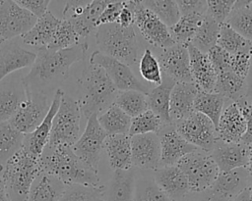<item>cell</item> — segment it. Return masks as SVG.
<instances>
[{"instance_id": "cell-62", "label": "cell", "mask_w": 252, "mask_h": 201, "mask_svg": "<svg viewBox=\"0 0 252 201\" xmlns=\"http://www.w3.org/2000/svg\"><path fill=\"white\" fill-rule=\"evenodd\" d=\"M0 169H1V165H0Z\"/></svg>"}, {"instance_id": "cell-43", "label": "cell", "mask_w": 252, "mask_h": 201, "mask_svg": "<svg viewBox=\"0 0 252 201\" xmlns=\"http://www.w3.org/2000/svg\"><path fill=\"white\" fill-rule=\"evenodd\" d=\"M80 39L81 37L78 35L71 23L62 19L57 26L51 42L45 48L50 51L67 49L80 43Z\"/></svg>"}, {"instance_id": "cell-38", "label": "cell", "mask_w": 252, "mask_h": 201, "mask_svg": "<svg viewBox=\"0 0 252 201\" xmlns=\"http://www.w3.org/2000/svg\"><path fill=\"white\" fill-rule=\"evenodd\" d=\"M217 45L231 55L252 53V42L241 36L225 23L220 25Z\"/></svg>"}, {"instance_id": "cell-32", "label": "cell", "mask_w": 252, "mask_h": 201, "mask_svg": "<svg viewBox=\"0 0 252 201\" xmlns=\"http://www.w3.org/2000/svg\"><path fill=\"white\" fill-rule=\"evenodd\" d=\"M214 92L222 96L226 101L236 102L238 99L245 97L246 79L231 71L220 73L217 75Z\"/></svg>"}, {"instance_id": "cell-57", "label": "cell", "mask_w": 252, "mask_h": 201, "mask_svg": "<svg viewBox=\"0 0 252 201\" xmlns=\"http://www.w3.org/2000/svg\"><path fill=\"white\" fill-rule=\"evenodd\" d=\"M229 201H250V188L247 186L245 189H243L239 194L234 196Z\"/></svg>"}, {"instance_id": "cell-2", "label": "cell", "mask_w": 252, "mask_h": 201, "mask_svg": "<svg viewBox=\"0 0 252 201\" xmlns=\"http://www.w3.org/2000/svg\"><path fill=\"white\" fill-rule=\"evenodd\" d=\"M39 161L41 172L56 176L66 185H101L98 172L86 165L71 147L51 148L46 145Z\"/></svg>"}, {"instance_id": "cell-60", "label": "cell", "mask_w": 252, "mask_h": 201, "mask_svg": "<svg viewBox=\"0 0 252 201\" xmlns=\"http://www.w3.org/2000/svg\"><path fill=\"white\" fill-rule=\"evenodd\" d=\"M249 188H250V201H252V184L249 185Z\"/></svg>"}, {"instance_id": "cell-47", "label": "cell", "mask_w": 252, "mask_h": 201, "mask_svg": "<svg viewBox=\"0 0 252 201\" xmlns=\"http://www.w3.org/2000/svg\"><path fill=\"white\" fill-rule=\"evenodd\" d=\"M234 2L232 0H209L207 1V14L221 25L232 11Z\"/></svg>"}, {"instance_id": "cell-50", "label": "cell", "mask_w": 252, "mask_h": 201, "mask_svg": "<svg viewBox=\"0 0 252 201\" xmlns=\"http://www.w3.org/2000/svg\"><path fill=\"white\" fill-rule=\"evenodd\" d=\"M251 57L252 53H237L232 55L230 54L229 70L237 75L241 76L242 78L246 79L250 70Z\"/></svg>"}, {"instance_id": "cell-13", "label": "cell", "mask_w": 252, "mask_h": 201, "mask_svg": "<svg viewBox=\"0 0 252 201\" xmlns=\"http://www.w3.org/2000/svg\"><path fill=\"white\" fill-rule=\"evenodd\" d=\"M36 20L16 1H0V45L26 33Z\"/></svg>"}, {"instance_id": "cell-52", "label": "cell", "mask_w": 252, "mask_h": 201, "mask_svg": "<svg viewBox=\"0 0 252 201\" xmlns=\"http://www.w3.org/2000/svg\"><path fill=\"white\" fill-rule=\"evenodd\" d=\"M180 16L189 14L205 15L207 13V1L203 0H179L176 1Z\"/></svg>"}, {"instance_id": "cell-27", "label": "cell", "mask_w": 252, "mask_h": 201, "mask_svg": "<svg viewBox=\"0 0 252 201\" xmlns=\"http://www.w3.org/2000/svg\"><path fill=\"white\" fill-rule=\"evenodd\" d=\"M248 177L249 175L245 168H238L228 172L220 173L209 189L229 201L249 186Z\"/></svg>"}, {"instance_id": "cell-6", "label": "cell", "mask_w": 252, "mask_h": 201, "mask_svg": "<svg viewBox=\"0 0 252 201\" xmlns=\"http://www.w3.org/2000/svg\"><path fill=\"white\" fill-rule=\"evenodd\" d=\"M81 114L77 100L64 93L52 121L47 146L72 147L80 137Z\"/></svg>"}, {"instance_id": "cell-1", "label": "cell", "mask_w": 252, "mask_h": 201, "mask_svg": "<svg viewBox=\"0 0 252 201\" xmlns=\"http://www.w3.org/2000/svg\"><path fill=\"white\" fill-rule=\"evenodd\" d=\"M88 49L87 41L59 51H50L45 47L36 49L35 61L22 79L25 88L48 94L67 79L72 65L84 60Z\"/></svg>"}, {"instance_id": "cell-31", "label": "cell", "mask_w": 252, "mask_h": 201, "mask_svg": "<svg viewBox=\"0 0 252 201\" xmlns=\"http://www.w3.org/2000/svg\"><path fill=\"white\" fill-rule=\"evenodd\" d=\"M136 180L133 168L115 170L107 190L105 201H134Z\"/></svg>"}, {"instance_id": "cell-16", "label": "cell", "mask_w": 252, "mask_h": 201, "mask_svg": "<svg viewBox=\"0 0 252 201\" xmlns=\"http://www.w3.org/2000/svg\"><path fill=\"white\" fill-rule=\"evenodd\" d=\"M160 144L159 167L176 165L180 159L196 151L194 145L188 143L175 129L172 124L163 125L157 132Z\"/></svg>"}, {"instance_id": "cell-3", "label": "cell", "mask_w": 252, "mask_h": 201, "mask_svg": "<svg viewBox=\"0 0 252 201\" xmlns=\"http://www.w3.org/2000/svg\"><path fill=\"white\" fill-rule=\"evenodd\" d=\"M78 84L81 95L77 102L81 113L87 119L93 114L99 115L109 108L119 93L105 71L91 63L85 66Z\"/></svg>"}, {"instance_id": "cell-37", "label": "cell", "mask_w": 252, "mask_h": 201, "mask_svg": "<svg viewBox=\"0 0 252 201\" xmlns=\"http://www.w3.org/2000/svg\"><path fill=\"white\" fill-rule=\"evenodd\" d=\"M220 28V25L206 13L201 25L199 26L190 44H192L202 53L207 54L214 46L217 45Z\"/></svg>"}, {"instance_id": "cell-30", "label": "cell", "mask_w": 252, "mask_h": 201, "mask_svg": "<svg viewBox=\"0 0 252 201\" xmlns=\"http://www.w3.org/2000/svg\"><path fill=\"white\" fill-rule=\"evenodd\" d=\"M176 82L165 75H162V81L147 93L149 110L158 115L164 125L171 124L169 118V99L171 90Z\"/></svg>"}, {"instance_id": "cell-28", "label": "cell", "mask_w": 252, "mask_h": 201, "mask_svg": "<svg viewBox=\"0 0 252 201\" xmlns=\"http://www.w3.org/2000/svg\"><path fill=\"white\" fill-rule=\"evenodd\" d=\"M104 149L109 165L113 171L129 170L132 167L131 137L128 134L108 135L104 142Z\"/></svg>"}, {"instance_id": "cell-17", "label": "cell", "mask_w": 252, "mask_h": 201, "mask_svg": "<svg viewBox=\"0 0 252 201\" xmlns=\"http://www.w3.org/2000/svg\"><path fill=\"white\" fill-rule=\"evenodd\" d=\"M132 167L157 170L160 164V144L157 133L139 134L131 137Z\"/></svg>"}, {"instance_id": "cell-15", "label": "cell", "mask_w": 252, "mask_h": 201, "mask_svg": "<svg viewBox=\"0 0 252 201\" xmlns=\"http://www.w3.org/2000/svg\"><path fill=\"white\" fill-rule=\"evenodd\" d=\"M158 61L162 75L172 78L175 82H191L190 60L187 45L175 43L161 49Z\"/></svg>"}, {"instance_id": "cell-53", "label": "cell", "mask_w": 252, "mask_h": 201, "mask_svg": "<svg viewBox=\"0 0 252 201\" xmlns=\"http://www.w3.org/2000/svg\"><path fill=\"white\" fill-rule=\"evenodd\" d=\"M18 5L29 11L36 19L43 16L48 11V6L50 1L48 0H18L16 1Z\"/></svg>"}, {"instance_id": "cell-59", "label": "cell", "mask_w": 252, "mask_h": 201, "mask_svg": "<svg viewBox=\"0 0 252 201\" xmlns=\"http://www.w3.org/2000/svg\"><path fill=\"white\" fill-rule=\"evenodd\" d=\"M249 176L252 177V144L249 145V153H248V161H247V165L245 167Z\"/></svg>"}, {"instance_id": "cell-58", "label": "cell", "mask_w": 252, "mask_h": 201, "mask_svg": "<svg viewBox=\"0 0 252 201\" xmlns=\"http://www.w3.org/2000/svg\"><path fill=\"white\" fill-rule=\"evenodd\" d=\"M0 201H11L1 177H0Z\"/></svg>"}, {"instance_id": "cell-33", "label": "cell", "mask_w": 252, "mask_h": 201, "mask_svg": "<svg viewBox=\"0 0 252 201\" xmlns=\"http://www.w3.org/2000/svg\"><path fill=\"white\" fill-rule=\"evenodd\" d=\"M224 23L252 42V1H235Z\"/></svg>"}, {"instance_id": "cell-42", "label": "cell", "mask_w": 252, "mask_h": 201, "mask_svg": "<svg viewBox=\"0 0 252 201\" xmlns=\"http://www.w3.org/2000/svg\"><path fill=\"white\" fill-rule=\"evenodd\" d=\"M141 3L153 12L168 28L173 26L180 19V12L176 1L172 0H147Z\"/></svg>"}, {"instance_id": "cell-5", "label": "cell", "mask_w": 252, "mask_h": 201, "mask_svg": "<svg viewBox=\"0 0 252 201\" xmlns=\"http://www.w3.org/2000/svg\"><path fill=\"white\" fill-rule=\"evenodd\" d=\"M98 51L129 67L137 62L138 42L134 27H123L117 23L98 25L95 32Z\"/></svg>"}, {"instance_id": "cell-12", "label": "cell", "mask_w": 252, "mask_h": 201, "mask_svg": "<svg viewBox=\"0 0 252 201\" xmlns=\"http://www.w3.org/2000/svg\"><path fill=\"white\" fill-rule=\"evenodd\" d=\"M108 1H66L62 16L74 26L81 38L97 27V21Z\"/></svg>"}, {"instance_id": "cell-23", "label": "cell", "mask_w": 252, "mask_h": 201, "mask_svg": "<svg viewBox=\"0 0 252 201\" xmlns=\"http://www.w3.org/2000/svg\"><path fill=\"white\" fill-rule=\"evenodd\" d=\"M199 92L196 84L191 82H176L169 99V118L174 124L194 112V101Z\"/></svg>"}, {"instance_id": "cell-10", "label": "cell", "mask_w": 252, "mask_h": 201, "mask_svg": "<svg viewBox=\"0 0 252 201\" xmlns=\"http://www.w3.org/2000/svg\"><path fill=\"white\" fill-rule=\"evenodd\" d=\"M107 136L97 121V114H93L87 119L84 132L71 148L86 165L98 172L100 155Z\"/></svg>"}, {"instance_id": "cell-54", "label": "cell", "mask_w": 252, "mask_h": 201, "mask_svg": "<svg viewBox=\"0 0 252 201\" xmlns=\"http://www.w3.org/2000/svg\"><path fill=\"white\" fill-rule=\"evenodd\" d=\"M116 23L123 27L131 26L132 24L134 23V13H133V10L128 1L125 2V5H124L123 9L121 10Z\"/></svg>"}, {"instance_id": "cell-44", "label": "cell", "mask_w": 252, "mask_h": 201, "mask_svg": "<svg viewBox=\"0 0 252 201\" xmlns=\"http://www.w3.org/2000/svg\"><path fill=\"white\" fill-rule=\"evenodd\" d=\"M164 124L160 118L151 110L138 115L131 121L128 135L130 137L139 134L157 133Z\"/></svg>"}, {"instance_id": "cell-20", "label": "cell", "mask_w": 252, "mask_h": 201, "mask_svg": "<svg viewBox=\"0 0 252 201\" xmlns=\"http://www.w3.org/2000/svg\"><path fill=\"white\" fill-rule=\"evenodd\" d=\"M154 172L155 182L172 201H183L190 192L188 180L176 165L159 167Z\"/></svg>"}, {"instance_id": "cell-7", "label": "cell", "mask_w": 252, "mask_h": 201, "mask_svg": "<svg viewBox=\"0 0 252 201\" xmlns=\"http://www.w3.org/2000/svg\"><path fill=\"white\" fill-rule=\"evenodd\" d=\"M176 166L185 175L190 192L202 193L213 185L220 171L209 152L197 149L187 154Z\"/></svg>"}, {"instance_id": "cell-48", "label": "cell", "mask_w": 252, "mask_h": 201, "mask_svg": "<svg viewBox=\"0 0 252 201\" xmlns=\"http://www.w3.org/2000/svg\"><path fill=\"white\" fill-rule=\"evenodd\" d=\"M208 58L216 72L217 75L230 71L229 64H230V54L223 50L219 45L214 46L208 53Z\"/></svg>"}, {"instance_id": "cell-55", "label": "cell", "mask_w": 252, "mask_h": 201, "mask_svg": "<svg viewBox=\"0 0 252 201\" xmlns=\"http://www.w3.org/2000/svg\"><path fill=\"white\" fill-rule=\"evenodd\" d=\"M203 193H204V195L196 201H227L225 198H223L222 196L213 192L210 189L204 191Z\"/></svg>"}, {"instance_id": "cell-22", "label": "cell", "mask_w": 252, "mask_h": 201, "mask_svg": "<svg viewBox=\"0 0 252 201\" xmlns=\"http://www.w3.org/2000/svg\"><path fill=\"white\" fill-rule=\"evenodd\" d=\"M190 60V72L192 81L198 89L203 92H214L217 81V74L208 58V55L202 53L192 44H187Z\"/></svg>"}, {"instance_id": "cell-41", "label": "cell", "mask_w": 252, "mask_h": 201, "mask_svg": "<svg viewBox=\"0 0 252 201\" xmlns=\"http://www.w3.org/2000/svg\"><path fill=\"white\" fill-rule=\"evenodd\" d=\"M58 201H105L104 186L70 184Z\"/></svg>"}, {"instance_id": "cell-19", "label": "cell", "mask_w": 252, "mask_h": 201, "mask_svg": "<svg viewBox=\"0 0 252 201\" xmlns=\"http://www.w3.org/2000/svg\"><path fill=\"white\" fill-rule=\"evenodd\" d=\"M249 146L242 142H223L217 140L210 152L220 173L245 168L248 161Z\"/></svg>"}, {"instance_id": "cell-11", "label": "cell", "mask_w": 252, "mask_h": 201, "mask_svg": "<svg viewBox=\"0 0 252 201\" xmlns=\"http://www.w3.org/2000/svg\"><path fill=\"white\" fill-rule=\"evenodd\" d=\"M128 2L134 13V23L146 41L159 49H165L175 44L169 28L141 1Z\"/></svg>"}, {"instance_id": "cell-4", "label": "cell", "mask_w": 252, "mask_h": 201, "mask_svg": "<svg viewBox=\"0 0 252 201\" xmlns=\"http://www.w3.org/2000/svg\"><path fill=\"white\" fill-rule=\"evenodd\" d=\"M41 173L39 158L23 146L0 169V177L11 201H28L32 181Z\"/></svg>"}, {"instance_id": "cell-39", "label": "cell", "mask_w": 252, "mask_h": 201, "mask_svg": "<svg viewBox=\"0 0 252 201\" xmlns=\"http://www.w3.org/2000/svg\"><path fill=\"white\" fill-rule=\"evenodd\" d=\"M205 15L189 14L180 16L178 22L169 28L175 43L189 44L196 34Z\"/></svg>"}, {"instance_id": "cell-51", "label": "cell", "mask_w": 252, "mask_h": 201, "mask_svg": "<svg viewBox=\"0 0 252 201\" xmlns=\"http://www.w3.org/2000/svg\"><path fill=\"white\" fill-rule=\"evenodd\" d=\"M126 1H108L97 21V26L105 24L116 23Z\"/></svg>"}, {"instance_id": "cell-18", "label": "cell", "mask_w": 252, "mask_h": 201, "mask_svg": "<svg viewBox=\"0 0 252 201\" xmlns=\"http://www.w3.org/2000/svg\"><path fill=\"white\" fill-rule=\"evenodd\" d=\"M64 93L65 92L61 88H57L55 90V93L51 100L49 110L45 118L41 122V124L32 132L29 134H25L23 147L27 151H29L32 155L37 158H40L43 149L48 143L52 121L54 119V116L56 115V112L60 105L61 98L64 95Z\"/></svg>"}, {"instance_id": "cell-24", "label": "cell", "mask_w": 252, "mask_h": 201, "mask_svg": "<svg viewBox=\"0 0 252 201\" xmlns=\"http://www.w3.org/2000/svg\"><path fill=\"white\" fill-rule=\"evenodd\" d=\"M246 130V122L235 102L229 103L222 110L217 133L223 142H240Z\"/></svg>"}, {"instance_id": "cell-21", "label": "cell", "mask_w": 252, "mask_h": 201, "mask_svg": "<svg viewBox=\"0 0 252 201\" xmlns=\"http://www.w3.org/2000/svg\"><path fill=\"white\" fill-rule=\"evenodd\" d=\"M36 54L23 48L16 41L0 45V82L12 73L33 65Z\"/></svg>"}, {"instance_id": "cell-56", "label": "cell", "mask_w": 252, "mask_h": 201, "mask_svg": "<svg viewBox=\"0 0 252 201\" xmlns=\"http://www.w3.org/2000/svg\"><path fill=\"white\" fill-rule=\"evenodd\" d=\"M245 97L247 99H252V57H251V63H250V70L248 73V75L246 77V94Z\"/></svg>"}, {"instance_id": "cell-49", "label": "cell", "mask_w": 252, "mask_h": 201, "mask_svg": "<svg viewBox=\"0 0 252 201\" xmlns=\"http://www.w3.org/2000/svg\"><path fill=\"white\" fill-rule=\"evenodd\" d=\"M235 103L246 122V130L240 142L249 146L252 144V103L246 97L238 99Z\"/></svg>"}, {"instance_id": "cell-29", "label": "cell", "mask_w": 252, "mask_h": 201, "mask_svg": "<svg viewBox=\"0 0 252 201\" xmlns=\"http://www.w3.org/2000/svg\"><path fill=\"white\" fill-rule=\"evenodd\" d=\"M66 186L56 176L41 172L32 183L28 201H58Z\"/></svg>"}, {"instance_id": "cell-25", "label": "cell", "mask_w": 252, "mask_h": 201, "mask_svg": "<svg viewBox=\"0 0 252 201\" xmlns=\"http://www.w3.org/2000/svg\"><path fill=\"white\" fill-rule=\"evenodd\" d=\"M22 78L13 76L0 82V122L9 121L26 97Z\"/></svg>"}, {"instance_id": "cell-40", "label": "cell", "mask_w": 252, "mask_h": 201, "mask_svg": "<svg viewBox=\"0 0 252 201\" xmlns=\"http://www.w3.org/2000/svg\"><path fill=\"white\" fill-rule=\"evenodd\" d=\"M114 104L132 119L149 110L147 94L137 90L119 91Z\"/></svg>"}, {"instance_id": "cell-61", "label": "cell", "mask_w": 252, "mask_h": 201, "mask_svg": "<svg viewBox=\"0 0 252 201\" xmlns=\"http://www.w3.org/2000/svg\"><path fill=\"white\" fill-rule=\"evenodd\" d=\"M250 101H251V103H252V99H250Z\"/></svg>"}, {"instance_id": "cell-9", "label": "cell", "mask_w": 252, "mask_h": 201, "mask_svg": "<svg viewBox=\"0 0 252 201\" xmlns=\"http://www.w3.org/2000/svg\"><path fill=\"white\" fill-rule=\"evenodd\" d=\"M172 125L188 143L205 152L210 153L219 139L212 121L198 112H193Z\"/></svg>"}, {"instance_id": "cell-45", "label": "cell", "mask_w": 252, "mask_h": 201, "mask_svg": "<svg viewBox=\"0 0 252 201\" xmlns=\"http://www.w3.org/2000/svg\"><path fill=\"white\" fill-rule=\"evenodd\" d=\"M139 72L142 77L148 82L158 85L162 81V73L159 63L150 49H146L140 59Z\"/></svg>"}, {"instance_id": "cell-34", "label": "cell", "mask_w": 252, "mask_h": 201, "mask_svg": "<svg viewBox=\"0 0 252 201\" xmlns=\"http://www.w3.org/2000/svg\"><path fill=\"white\" fill-rule=\"evenodd\" d=\"M97 121L108 135L128 134L132 118L115 104H112L105 111L97 115Z\"/></svg>"}, {"instance_id": "cell-35", "label": "cell", "mask_w": 252, "mask_h": 201, "mask_svg": "<svg viewBox=\"0 0 252 201\" xmlns=\"http://www.w3.org/2000/svg\"><path fill=\"white\" fill-rule=\"evenodd\" d=\"M225 102L226 100L218 93H208L199 90L194 101V112L209 118L217 128Z\"/></svg>"}, {"instance_id": "cell-14", "label": "cell", "mask_w": 252, "mask_h": 201, "mask_svg": "<svg viewBox=\"0 0 252 201\" xmlns=\"http://www.w3.org/2000/svg\"><path fill=\"white\" fill-rule=\"evenodd\" d=\"M89 63L102 68L118 91L137 90L146 94L149 92L148 86L138 79L128 65L104 55L98 50L92 53Z\"/></svg>"}, {"instance_id": "cell-36", "label": "cell", "mask_w": 252, "mask_h": 201, "mask_svg": "<svg viewBox=\"0 0 252 201\" xmlns=\"http://www.w3.org/2000/svg\"><path fill=\"white\" fill-rule=\"evenodd\" d=\"M25 134L16 129L9 121L0 122V165H4L23 146Z\"/></svg>"}, {"instance_id": "cell-8", "label": "cell", "mask_w": 252, "mask_h": 201, "mask_svg": "<svg viewBox=\"0 0 252 201\" xmlns=\"http://www.w3.org/2000/svg\"><path fill=\"white\" fill-rule=\"evenodd\" d=\"M25 89L26 97L9 122L23 134H29L41 124L51 102L46 93Z\"/></svg>"}, {"instance_id": "cell-26", "label": "cell", "mask_w": 252, "mask_h": 201, "mask_svg": "<svg viewBox=\"0 0 252 201\" xmlns=\"http://www.w3.org/2000/svg\"><path fill=\"white\" fill-rule=\"evenodd\" d=\"M60 21L48 10L36 20L30 30L21 35L22 41L36 49L46 47L51 42Z\"/></svg>"}, {"instance_id": "cell-46", "label": "cell", "mask_w": 252, "mask_h": 201, "mask_svg": "<svg viewBox=\"0 0 252 201\" xmlns=\"http://www.w3.org/2000/svg\"><path fill=\"white\" fill-rule=\"evenodd\" d=\"M134 201H172L154 179H141L136 182Z\"/></svg>"}]
</instances>
